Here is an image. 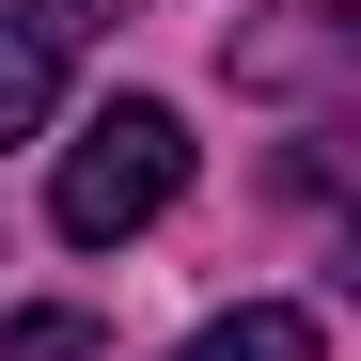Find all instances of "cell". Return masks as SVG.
I'll use <instances>...</instances> for the list:
<instances>
[{
	"instance_id": "obj_1",
	"label": "cell",
	"mask_w": 361,
	"mask_h": 361,
	"mask_svg": "<svg viewBox=\"0 0 361 361\" xmlns=\"http://www.w3.org/2000/svg\"><path fill=\"white\" fill-rule=\"evenodd\" d=\"M173 189H189V126H173L157 94H110L63 142V173H47V220H63V252H110V235H142Z\"/></svg>"
},
{
	"instance_id": "obj_2",
	"label": "cell",
	"mask_w": 361,
	"mask_h": 361,
	"mask_svg": "<svg viewBox=\"0 0 361 361\" xmlns=\"http://www.w3.org/2000/svg\"><path fill=\"white\" fill-rule=\"evenodd\" d=\"M126 16V0H0V142H32L63 110V63Z\"/></svg>"
},
{
	"instance_id": "obj_3",
	"label": "cell",
	"mask_w": 361,
	"mask_h": 361,
	"mask_svg": "<svg viewBox=\"0 0 361 361\" xmlns=\"http://www.w3.org/2000/svg\"><path fill=\"white\" fill-rule=\"evenodd\" d=\"M189 361H330V330L298 314V298H252V314H220Z\"/></svg>"
},
{
	"instance_id": "obj_4",
	"label": "cell",
	"mask_w": 361,
	"mask_h": 361,
	"mask_svg": "<svg viewBox=\"0 0 361 361\" xmlns=\"http://www.w3.org/2000/svg\"><path fill=\"white\" fill-rule=\"evenodd\" d=\"M0 345H16V361H94V314H16Z\"/></svg>"
}]
</instances>
